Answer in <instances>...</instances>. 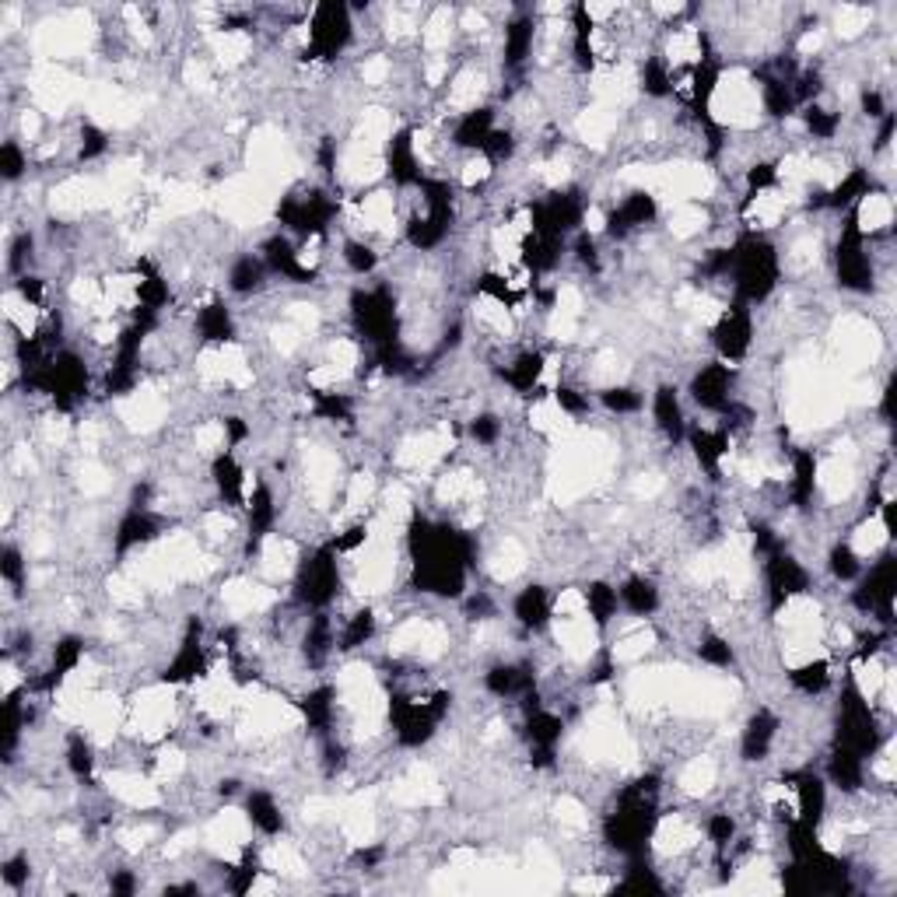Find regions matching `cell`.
Wrapping results in <instances>:
<instances>
[{"instance_id": "cell-1", "label": "cell", "mask_w": 897, "mask_h": 897, "mask_svg": "<svg viewBox=\"0 0 897 897\" xmlns=\"http://www.w3.org/2000/svg\"><path fill=\"white\" fill-rule=\"evenodd\" d=\"M782 253L767 235L747 232L733 243V270H729V284H733V302L743 305H761L778 291L782 284Z\"/></svg>"}, {"instance_id": "cell-2", "label": "cell", "mask_w": 897, "mask_h": 897, "mask_svg": "<svg viewBox=\"0 0 897 897\" xmlns=\"http://www.w3.org/2000/svg\"><path fill=\"white\" fill-rule=\"evenodd\" d=\"M302 32H305V46H302L305 60H323V64L337 60L355 40V8L347 4L309 8Z\"/></svg>"}, {"instance_id": "cell-3", "label": "cell", "mask_w": 897, "mask_h": 897, "mask_svg": "<svg viewBox=\"0 0 897 897\" xmlns=\"http://www.w3.org/2000/svg\"><path fill=\"white\" fill-rule=\"evenodd\" d=\"M295 603L309 610H326L340 593V554L329 543L302 554L295 569Z\"/></svg>"}, {"instance_id": "cell-4", "label": "cell", "mask_w": 897, "mask_h": 897, "mask_svg": "<svg viewBox=\"0 0 897 897\" xmlns=\"http://www.w3.org/2000/svg\"><path fill=\"white\" fill-rule=\"evenodd\" d=\"M834 273L841 291H852V295H873L876 288V267L870 256V239L859 235L852 225V217L841 222L838 243H834Z\"/></svg>"}, {"instance_id": "cell-5", "label": "cell", "mask_w": 897, "mask_h": 897, "mask_svg": "<svg viewBox=\"0 0 897 897\" xmlns=\"http://www.w3.org/2000/svg\"><path fill=\"white\" fill-rule=\"evenodd\" d=\"M761 575H764V590H767V610L772 614H778L785 603H793L799 596H810V590H814L810 569L796 554L785 551V547L761 561Z\"/></svg>"}, {"instance_id": "cell-6", "label": "cell", "mask_w": 897, "mask_h": 897, "mask_svg": "<svg viewBox=\"0 0 897 897\" xmlns=\"http://www.w3.org/2000/svg\"><path fill=\"white\" fill-rule=\"evenodd\" d=\"M754 337H758L754 313H750V305H743V302H726L716 323L708 326V340H711V347H716L719 361L733 365V369L750 355Z\"/></svg>"}, {"instance_id": "cell-7", "label": "cell", "mask_w": 897, "mask_h": 897, "mask_svg": "<svg viewBox=\"0 0 897 897\" xmlns=\"http://www.w3.org/2000/svg\"><path fill=\"white\" fill-rule=\"evenodd\" d=\"M733 386H737V369L726 361H708L702 365L698 372L691 375L687 393L691 404L702 407L708 414H722L729 404H733Z\"/></svg>"}, {"instance_id": "cell-8", "label": "cell", "mask_w": 897, "mask_h": 897, "mask_svg": "<svg viewBox=\"0 0 897 897\" xmlns=\"http://www.w3.org/2000/svg\"><path fill=\"white\" fill-rule=\"evenodd\" d=\"M659 217V197L646 187H635L617 200V208L607 211V228L614 239H628L631 232L652 225Z\"/></svg>"}, {"instance_id": "cell-9", "label": "cell", "mask_w": 897, "mask_h": 897, "mask_svg": "<svg viewBox=\"0 0 897 897\" xmlns=\"http://www.w3.org/2000/svg\"><path fill=\"white\" fill-rule=\"evenodd\" d=\"M253 481L256 478L243 467V460L232 449L211 456V484H214L217 502H222L225 508H246Z\"/></svg>"}, {"instance_id": "cell-10", "label": "cell", "mask_w": 897, "mask_h": 897, "mask_svg": "<svg viewBox=\"0 0 897 897\" xmlns=\"http://www.w3.org/2000/svg\"><path fill=\"white\" fill-rule=\"evenodd\" d=\"M796 799V820L810 823V828H823V817H828V782L817 772H789L785 775Z\"/></svg>"}, {"instance_id": "cell-11", "label": "cell", "mask_w": 897, "mask_h": 897, "mask_svg": "<svg viewBox=\"0 0 897 897\" xmlns=\"http://www.w3.org/2000/svg\"><path fill=\"white\" fill-rule=\"evenodd\" d=\"M193 329L204 340V347H228V344H239V326H235V316L225 299H208L197 305V316H193Z\"/></svg>"}, {"instance_id": "cell-12", "label": "cell", "mask_w": 897, "mask_h": 897, "mask_svg": "<svg viewBox=\"0 0 897 897\" xmlns=\"http://www.w3.org/2000/svg\"><path fill=\"white\" fill-rule=\"evenodd\" d=\"M782 733V719L775 716L772 708H758L754 716L747 719L743 733H740V758L747 764H761L767 761V754L775 750Z\"/></svg>"}, {"instance_id": "cell-13", "label": "cell", "mask_w": 897, "mask_h": 897, "mask_svg": "<svg viewBox=\"0 0 897 897\" xmlns=\"http://www.w3.org/2000/svg\"><path fill=\"white\" fill-rule=\"evenodd\" d=\"M512 617H516V625L529 635H540L551 628V620H554V596L547 585L534 582V585H526V590L516 593V599H512Z\"/></svg>"}, {"instance_id": "cell-14", "label": "cell", "mask_w": 897, "mask_h": 897, "mask_svg": "<svg viewBox=\"0 0 897 897\" xmlns=\"http://www.w3.org/2000/svg\"><path fill=\"white\" fill-rule=\"evenodd\" d=\"M817 484H820V456L814 449H793V456H789V478H785L793 508L807 512L814 505V498L820 494Z\"/></svg>"}, {"instance_id": "cell-15", "label": "cell", "mask_w": 897, "mask_h": 897, "mask_svg": "<svg viewBox=\"0 0 897 897\" xmlns=\"http://www.w3.org/2000/svg\"><path fill=\"white\" fill-rule=\"evenodd\" d=\"M161 537V519L155 516L152 508H131L116 526L113 537V551L116 558H126L131 551H141V547H152Z\"/></svg>"}, {"instance_id": "cell-16", "label": "cell", "mask_w": 897, "mask_h": 897, "mask_svg": "<svg viewBox=\"0 0 897 897\" xmlns=\"http://www.w3.org/2000/svg\"><path fill=\"white\" fill-rule=\"evenodd\" d=\"M649 411H652L655 431L670 438V442L687 435V414H684V400H681V393H676V386H659L649 396Z\"/></svg>"}, {"instance_id": "cell-17", "label": "cell", "mask_w": 897, "mask_h": 897, "mask_svg": "<svg viewBox=\"0 0 897 897\" xmlns=\"http://www.w3.org/2000/svg\"><path fill=\"white\" fill-rule=\"evenodd\" d=\"M355 217L365 232L390 235L396 228V197L390 190H369L355 200Z\"/></svg>"}, {"instance_id": "cell-18", "label": "cell", "mask_w": 897, "mask_h": 897, "mask_svg": "<svg viewBox=\"0 0 897 897\" xmlns=\"http://www.w3.org/2000/svg\"><path fill=\"white\" fill-rule=\"evenodd\" d=\"M785 676H789V684L803 698H820V694L834 684V663L828 652H817L810 659H803V663L785 666Z\"/></svg>"}, {"instance_id": "cell-19", "label": "cell", "mask_w": 897, "mask_h": 897, "mask_svg": "<svg viewBox=\"0 0 897 897\" xmlns=\"http://www.w3.org/2000/svg\"><path fill=\"white\" fill-rule=\"evenodd\" d=\"M828 782L841 796H859L866 785V758L855 754V750L834 743L831 758H828Z\"/></svg>"}, {"instance_id": "cell-20", "label": "cell", "mask_w": 897, "mask_h": 897, "mask_svg": "<svg viewBox=\"0 0 897 897\" xmlns=\"http://www.w3.org/2000/svg\"><path fill=\"white\" fill-rule=\"evenodd\" d=\"M537 18L529 14H519L512 18V22L502 29V60H505V70H516L523 67L529 57H534L537 49Z\"/></svg>"}, {"instance_id": "cell-21", "label": "cell", "mask_w": 897, "mask_h": 897, "mask_svg": "<svg viewBox=\"0 0 897 897\" xmlns=\"http://www.w3.org/2000/svg\"><path fill=\"white\" fill-rule=\"evenodd\" d=\"M491 131H494V109L491 105H478V109H467V113H460L456 116V123H452V148H463V152H470V155H478L484 144H487V137H491Z\"/></svg>"}, {"instance_id": "cell-22", "label": "cell", "mask_w": 897, "mask_h": 897, "mask_svg": "<svg viewBox=\"0 0 897 897\" xmlns=\"http://www.w3.org/2000/svg\"><path fill=\"white\" fill-rule=\"evenodd\" d=\"M246 820H249V828L256 834H264V838H281L284 828H288V820H284V810H281V803L273 793L267 789H253L246 793V807H243Z\"/></svg>"}, {"instance_id": "cell-23", "label": "cell", "mask_w": 897, "mask_h": 897, "mask_svg": "<svg viewBox=\"0 0 897 897\" xmlns=\"http://www.w3.org/2000/svg\"><path fill=\"white\" fill-rule=\"evenodd\" d=\"M617 596H620V610H628L638 620H649L663 607V593H659L655 579L649 575H628L617 585Z\"/></svg>"}, {"instance_id": "cell-24", "label": "cell", "mask_w": 897, "mask_h": 897, "mask_svg": "<svg viewBox=\"0 0 897 897\" xmlns=\"http://www.w3.org/2000/svg\"><path fill=\"white\" fill-rule=\"evenodd\" d=\"M582 603H585V617H590L599 631L610 628L614 620H617V614H620L617 585L607 582V579H593L590 585H585V590H582Z\"/></svg>"}, {"instance_id": "cell-25", "label": "cell", "mask_w": 897, "mask_h": 897, "mask_svg": "<svg viewBox=\"0 0 897 897\" xmlns=\"http://www.w3.org/2000/svg\"><path fill=\"white\" fill-rule=\"evenodd\" d=\"M64 764H67V772L70 778H78V782H88L91 775H96V737L88 733L85 726L78 729H70L67 740H64Z\"/></svg>"}, {"instance_id": "cell-26", "label": "cell", "mask_w": 897, "mask_h": 897, "mask_svg": "<svg viewBox=\"0 0 897 897\" xmlns=\"http://www.w3.org/2000/svg\"><path fill=\"white\" fill-rule=\"evenodd\" d=\"M375 631H379V614H375V607H369V603H365V607H358L355 614H347L340 620L337 649L340 652H358V649H365V646L372 642Z\"/></svg>"}, {"instance_id": "cell-27", "label": "cell", "mask_w": 897, "mask_h": 897, "mask_svg": "<svg viewBox=\"0 0 897 897\" xmlns=\"http://www.w3.org/2000/svg\"><path fill=\"white\" fill-rule=\"evenodd\" d=\"M267 284V264L260 256H239L232 267H228V291L232 295H260Z\"/></svg>"}, {"instance_id": "cell-28", "label": "cell", "mask_w": 897, "mask_h": 897, "mask_svg": "<svg viewBox=\"0 0 897 897\" xmlns=\"http://www.w3.org/2000/svg\"><path fill=\"white\" fill-rule=\"evenodd\" d=\"M870 25H873V8H866V4H841L831 11V29L838 40H845V43L866 35Z\"/></svg>"}, {"instance_id": "cell-29", "label": "cell", "mask_w": 897, "mask_h": 897, "mask_svg": "<svg viewBox=\"0 0 897 897\" xmlns=\"http://www.w3.org/2000/svg\"><path fill=\"white\" fill-rule=\"evenodd\" d=\"M803 131H807L814 141H834L841 134V113L831 105H823V102H810V105H803Z\"/></svg>"}, {"instance_id": "cell-30", "label": "cell", "mask_w": 897, "mask_h": 897, "mask_svg": "<svg viewBox=\"0 0 897 897\" xmlns=\"http://www.w3.org/2000/svg\"><path fill=\"white\" fill-rule=\"evenodd\" d=\"M599 400V407L603 411H610V414H642L646 411V393L642 390H635V386H625V382H610V386H603L596 393Z\"/></svg>"}, {"instance_id": "cell-31", "label": "cell", "mask_w": 897, "mask_h": 897, "mask_svg": "<svg viewBox=\"0 0 897 897\" xmlns=\"http://www.w3.org/2000/svg\"><path fill=\"white\" fill-rule=\"evenodd\" d=\"M340 260L355 278H369V273H375V267H379V249L369 239H344Z\"/></svg>"}, {"instance_id": "cell-32", "label": "cell", "mask_w": 897, "mask_h": 897, "mask_svg": "<svg viewBox=\"0 0 897 897\" xmlns=\"http://www.w3.org/2000/svg\"><path fill=\"white\" fill-rule=\"evenodd\" d=\"M863 569H866V561L855 554V547L849 540H838L828 551V572L834 582H855L859 575H863Z\"/></svg>"}, {"instance_id": "cell-33", "label": "cell", "mask_w": 897, "mask_h": 897, "mask_svg": "<svg viewBox=\"0 0 897 897\" xmlns=\"http://www.w3.org/2000/svg\"><path fill=\"white\" fill-rule=\"evenodd\" d=\"M716 782H719V767L711 758H694L681 772V789L687 796H705Z\"/></svg>"}, {"instance_id": "cell-34", "label": "cell", "mask_w": 897, "mask_h": 897, "mask_svg": "<svg viewBox=\"0 0 897 897\" xmlns=\"http://www.w3.org/2000/svg\"><path fill=\"white\" fill-rule=\"evenodd\" d=\"M523 569H526V551H523L519 540H505L498 551L491 554V575L498 579V582L516 579Z\"/></svg>"}, {"instance_id": "cell-35", "label": "cell", "mask_w": 897, "mask_h": 897, "mask_svg": "<svg viewBox=\"0 0 897 897\" xmlns=\"http://www.w3.org/2000/svg\"><path fill=\"white\" fill-rule=\"evenodd\" d=\"M698 659L711 670H729V666H733L737 652H733V642H729L726 635L708 631V635H702V642H698Z\"/></svg>"}, {"instance_id": "cell-36", "label": "cell", "mask_w": 897, "mask_h": 897, "mask_svg": "<svg viewBox=\"0 0 897 897\" xmlns=\"http://www.w3.org/2000/svg\"><path fill=\"white\" fill-rule=\"evenodd\" d=\"M0 575L11 593H22L29 585V554L18 543H8L4 554H0Z\"/></svg>"}, {"instance_id": "cell-37", "label": "cell", "mask_w": 897, "mask_h": 897, "mask_svg": "<svg viewBox=\"0 0 897 897\" xmlns=\"http://www.w3.org/2000/svg\"><path fill=\"white\" fill-rule=\"evenodd\" d=\"M737 817L733 814H726V810H719V814H711L708 820H705V841L711 849H716L719 855H726L729 849H733V841H737Z\"/></svg>"}, {"instance_id": "cell-38", "label": "cell", "mask_w": 897, "mask_h": 897, "mask_svg": "<svg viewBox=\"0 0 897 897\" xmlns=\"http://www.w3.org/2000/svg\"><path fill=\"white\" fill-rule=\"evenodd\" d=\"M105 152H109V131H105V126H99V123L85 120L78 126V158L81 161H96Z\"/></svg>"}, {"instance_id": "cell-39", "label": "cell", "mask_w": 897, "mask_h": 897, "mask_svg": "<svg viewBox=\"0 0 897 897\" xmlns=\"http://www.w3.org/2000/svg\"><path fill=\"white\" fill-rule=\"evenodd\" d=\"M470 438L481 449H494L505 438V421L498 414H473L470 417Z\"/></svg>"}, {"instance_id": "cell-40", "label": "cell", "mask_w": 897, "mask_h": 897, "mask_svg": "<svg viewBox=\"0 0 897 897\" xmlns=\"http://www.w3.org/2000/svg\"><path fill=\"white\" fill-rule=\"evenodd\" d=\"M29 172V148L18 137L4 141V148H0V176L8 182H18Z\"/></svg>"}, {"instance_id": "cell-41", "label": "cell", "mask_w": 897, "mask_h": 897, "mask_svg": "<svg viewBox=\"0 0 897 897\" xmlns=\"http://www.w3.org/2000/svg\"><path fill=\"white\" fill-rule=\"evenodd\" d=\"M494 179V161L487 158V155H467V161L460 165V187L467 190V193H473V190H481L484 182H491Z\"/></svg>"}, {"instance_id": "cell-42", "label": "cell", "mask_w": 897, "mask_h": 897, "mask_svg": "<svg viewBox=\"0 0 897 897\" xmlns=\"http://www.w3.org/2000/svg\"><path fill=\"white\" fill-rule=\"evenodd\" d=\"M29 876H32L29 852H18V855H8V859H4V870H0V884H4V890H22V887H29Z\"/></svg>"}, {"instance_id": "cell-43", "label": "cell", "mask_w": 897, "mask_h": 897, "mask_svg": "<svg viewBox=\"0 0 897 897\" xmlns=\"http://www.w3.org/2000/svg\"><path fill=\"white\" fill-rule=\"evenodd\" d=\"M358 78H361L365 85H369V88L390 85V78H393V60H390V57H382V53H372V57H365V60H361Z\"/></svg>"}, {"instance_id": "cell-44", "label": "cell", "mask_w": 897, "mask_h": 897, "mask_svg": "<svg viewBox=\"0 0 897 897\" xmlns=\"http://www.w3.org/2000/svg\"><path fill=\"white\" fill-rule=\"evenodd\" d=\"M516 148H519L516 134H512V131H502V126H494L491 137H487V144L481 148V155H487L494 165H502V161H508L512 155H516Z\"/></svg>"}, {"instance_id": "cell-45", "label": "cell", "mask_w": 897, "mask_h": 897, "mask_svg": "<svg viewBox=\"0 0 897 897\" xmlns=\"http://www.w3.org/2000/svg\"><path fill=\"white\" fill-rule=\"evenodd\" d=\"M859 109H863V113H866L870 120H884V116H890V113H887V102H884V96H881V88H873V85H866L863 91H859Z\"/></svg>"}, {"instance_id": "cell-46", "label": "cell", "mask_w": 897, "mask_h": 897, "mask_svg": "<svg viewBox=\"0 0 897 897\" xmlns=\"http://www.w3.org/2000/svg\"><path fill=\"white\" fill-rule=\"evenodd\" d=\"M137 887H141V881L131 870H116L113 876H109V890L113 894H134Z\"/></svg>"}]
</instances>
